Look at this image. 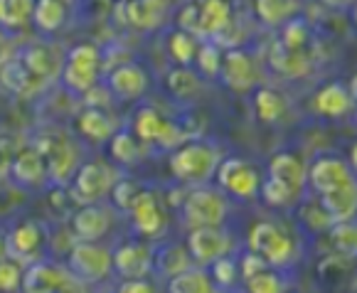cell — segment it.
<instances>
[{
  "instance_id": "obj_50",
  "label": "cell",
  "mask_w": 357,
  "mask_h": 293,
  "mask_svg": "<svg viewBox=\"0 0 357 293\" xmlns=\"http://www.w3.org/2000/svg\"><path fill=\"white\" fill-rule=\"evenodd\" d=\"M119 291L121 293H151V291H155V288H153V283L146 281V278H123Z\"/></svg>"
},
{
  "instance_id": "obj_19",
  "label": "cell",
  "mask_w": 357,
  "mask_h": 293,
  "mask_svg": "<svg viewBox=\"0 0 357 293\" xmlns=\"http://www.w3.org/2000/svg\"><path fill=\"white\" fill-rule=\"evenodd\" d=\"M10 175L17 185L22 188H35L47 178V165H45V158L40 151H22L20 156L13 158L10 163Z\"/></svg>"
},
{
  "instance_id": "obj_4",
  "label": "cell",
  "mask_w": 357,
  "mask_h": 293,
  "mask_svg": "<svg viewBox=\"0 0 357 293\" xmlns=\"http://www.w3.org/2000/svg\"><path fill=\"white\" fill-rule=\"evenodd\" d=\"M99 50L89 42H82L77 47L69 50L67 62L62 69V82L67 89L84 94L99 82Z\"/></svg>"
},
{
  "instance_id": "obj_10",
  "label": "cell",
  "mask_w": 357,
  "mask_h": 293,
  "mask_svg": "<svg viewBox=\"0 0 357 293\" xmlns=\"http://www.w3.org/2000/svg\"><path fill=\"white\" fill-rule=\"evenodd\" d=\"M305 183L315 190V193H328L333 188L352 183V167L347 160L337 156H321L315 158L313 165L305 170Z\"/></svg>"
},
{
  "instance_id": "obj_27",
  "label": "cell",
  "mask_w": 357,
  "mask_h": 293,
  "mask_svg": "<svg viewBox=\"0 0 357 293\" xmlns=\"http://www.w3.org/2000/svg\"><path fill=\"white\" fill-rule=\"evenodd\" d=\"M168 291L170 293H210V291H215V283H212V278L207 276L202 269L188 266L180 273H175V276H170Z\"/></svg>"
},
{
  "instance_id": "obj_55",
  "label": "cell",
  "mask_w": 357,
  "mask_h": 293,
  "mask_svg": "<svg viewBox=\"0 0 357 293\" xmlns=\"http://www.w3.org/2000/svg\"><path fill=\"white\" fill-rule=\"evenodd\" d=\"M0 54H3V35H0Z\"/></svg>"
},
{
  "instance_id": "obj_5",
  "label": "cell",
  "mask_w": 357,
  "mask_h": 293,
  "mask_svg": "<svg viewBox=\"0 0 357 293\" xmlns=\"http://www.w3.org/2000/svg\"><path fill=\"white\" fill-rule=\"evenodd\" d=\"M249 249L261 254L268 266H286L294 257V241L286 232L268 220H261L249 230Z\"/></svg>"
},
{
  "instance_id": "obj_25",
  "label": "cell",
  "mask_w": 357,
  "mask_h": 293,
  "mask_svg": "<svg viewBox=\"0 0 357 293\" xmlns=\"http://www.w3.org/2000/svg\"><path fill=\"white\" fill-rule=\"evenodd\" d=\"M37 74L22 64V59H6L0 64V84L13 94H30L37 84Z\"/></svg>"
},
{
  "instance_id": "obj_49",
  "label": "cell",
  "mask_w": 357,
  "mask_h": 293,
  "mask_svg": "<svg viewBox=\"0 0 357 293\" xmlns=\"http://www.w3.org/2000/svg\"><path fill=\"white\" fill-rule=\"evenodd\" d=\"M13 158H15V143L10 138H0V180L10 173Z\"/></svg>"
},
{
  "instance_id": "obj_33",
  "label": "cell",
  "mask_w": 357,
  "mask_h": 293,
  "mask_svg": "<svg viewBox=\"0 0 357 293\" xmlns=\"http://www.w3.org/2000/svg\"><path fill=\"white\" fill-rule=\"evenodd\" d=\"M32 6L35 0H0V25L8 30L27 25L32 17Z\"/></svg>"
},
{
  "instance_id": "obj_43",
  "label": "cell",
  "mask_w": 357,
  "mask_h": 293,
  "mask_svg": "<svg viewBox=\"0 0 357 293\" xmlns=\"http://www.w3.org/2000/svg\"><path fill=\"white\" fill-rule=\"evenodd\" d=\"M212 283H217V286L222 288H231L236 281V264L234 259L229 257V254H225V257L215 259L212 262Z\"/></svg>"
},
{
  "instance_id": "obj_24",
  "label": "cell",
  "mask_w": 357,
  "mask_h": 293,
  "mask_svg": "<svg viewBox=\"0 0 357 293\" xmlns=\"http://www.w3.org/2000/svg\"><path fill=\"white\" fill-rule=\"evenodd\" d=\"M45 239V232L43 227L37 225V222H20L15 230L10 232L8 236V254H15V257H32L40 244Z\"/></svg>"
},
{
  "instance_id": "obj_46",
  "label": "cell",
  "mask_w": 357,
  "mask_h": 293,
  "mask_svg": "<svg viewBox=\"0 0 357 293\" xmlns=\"http://www.w3.org/2000/svg\"><path fill=\"white\" fill-rule=\"evenodd\" d=\"M178 27L190 35H200V8L197 3H188L178 13Z\"/></svg>"
},
{
  "instance_id": "obj_40",
  "label": "cell",
  "mask_w": 357,
  "mask_h": 293,
  "mask_svg": "<svg viewBox=\"0 0 357 293\" xmlns=\"http://www.w3.org/2000/svg\"><path fill=\"white\" fill-rule=\"evenodd\" d=\"M195 59H197V67L205 77H220V67H222V50L212 42H202L197 52H195Z\"/></svg>"
},
{
  "instance_id": "obj_38",
  "label": "cell",
  "mask_w": 357,
  "mask_h": 293,
  "mask_svg": "<svg viewBox=\"0 0 357 293\" xmlns=\"http://www.w3.org/2000/svg\"><path fill=\"white\" fill-rule=\"evenodd\" d=\"M163 116L158 114L155 109H143L136 116V138L143 143H155L163 128Z\"/></svg>"
},
{
  "instance_id": "obj_15",
  "label": "cell",
  "mask_w": 357,
  "mask_h": 293,
  "mask_svg": "<svg viewBox=\"0 0 357 293\" xmlns=\"http://www.w3.org/2000/svg\"><path fill=\"white\" fill-rule=\"evenodd\" d=\"M114 269L121 278H146L153 271V251L146 244L128 241L116 249Z\"/></svg>"
},
{
  "instance_id": "obj_8",
  "label": "cell",
  "mask_w": 357,
  "mask_h": 293,
  "mask_svg": "<svg viewBox=\"0 0 357 293\" xmlns=\"http://www.w3.org/2000/svg\"><path fill=\"white\" fill-rule=\"evenodd\" d=\"M185 249H188L192 262H197L200 266H207V264H212L215 259L229 254L231 236L222 230V225L220 227H192V232L188 234Z\"/></svg>"
},
{
  "instance_id": "obj_1",
  "label": "cell",
  "mask_w": 357,
  "mask_h": 293,
  "mask_svg": "<svg viewBox=\"0 0 357 293\" xmlns=\"http://www.w3.org/2000/svg\"><path fill=\"white\" fill-rule=\"evenodd\" d=\"M170 173L180 180V183L200 185L215 175L217 170V153L207 143L200 141H188L180 143L175 153L168 160Z\"/></svg>"
},
{
  "instance_id": "obj_54",
  "label": "cell",
  "mask_w": 357,
  "mask_h": 293,
  "mask_svg": "<svg viewBox=\"0 0 357 293\" xmlns=\"http://www.w3.org/2000/svg\"><path fill=\"white\" fill-rule=\"evenodd\" d=\"M3 257H8V241H6V236L0 234V259Z\"/></svg>"
},
{
  "instance_id": "obj_6",
  "label": "cell",
  "mask_w": 357,
  "mask_h": 293,
  "mask_svg": "<svg viewBox=\"0 0 357 293\" xmlns=\"http://www.w3.org/2000/svg\"><path fill=\"white\" fill-rule=\"evenodd\" d=\"M116 183V175L106 163L101 160H89L82 163L74 173V183H72V200L77 204H89V202H99L109 195L111 185Z\"/></svg>"
},
{
  "instance_id": "obj_11",
  "label": "cell",
  "mask_w": 357,
  "mask_h": 293,
  "mask_svg": "<svg viewBox=\"0 0 357 293\" xmlns=\"http://www.w3.org/2000/svg\"><path fill=\"white\" fill-rule=\"evenodd\" d=\"M220 77L227 84V89L236 91V94H247V91L254 89L257 69H254L252 57L244 50H229V52L222 54Z\"/></svg>"
},
{
  "instance_id": "obj_22",
  "label": "cell",
  "mask_w": 357,
  "mask_h": 293,
  "mask_svg": "<svg viewBox=\"0 0 357 293\" xmlns=\"http://www.w3.org/2000/svg\"><path fill=\"white\" fill-rule=\"evenodd\" d=\"M77 131L82 138L91 143H106L114 133V121L106 116L104 109H96V106H89L79 114L77 119Z\"/></svg>"
},
{
  "instance_id": "obj_36",
  "label": "cell",
  "mask_w": 357,
  "mask_h": 293,
  "mask_svg": "<svg viewBox=\"0 0 357 293\" xmlns=\"http://www.w3.org/2000/svg\"><path fill=\"white\" fill-rule=\"evenodd\" d=\"M168 52L170 57H173V62L183 64V67H188V64L195 62V52H197V40H195L190 32L185 30H175L173 35H170L168 40Z\"/></svg>"
},
{
  "instance_id": "obj_29",
  "label": "cell",
  "mask_w": 357,
  "mask_h": 293,
  "mask_svg": "<svg viewBox=\"0 0 357 293\" xmlns=\"http://www.w3.org/2000/svg\"><path fill=\"white\" fill-rule=\"evenodd\" d=\"M271 64L273 69H279L284 77H303L308 72L310 62L301 50H289L281 42H276L271 50Z\"/></svg>"
},
{
  "instance_id": "obj_26",
  "label": "cell",
  "mask_w": 357,
  "mask_h": 293,
  "mask_svg": "<svg viewBox=\"0 0 357 293\" xmlns=\"http://www.w3.org/2000/svg\"><path fill=\"white\" fill-rule=\"evenodd\" d=\"M30 20L37 25V30L57 32L67 22V6L62 0H35Z\"/></svg>"
},
{
  "instance_id": "obj_13",
  "label": "cell",
  "mask_w": 357,
  "mask_h": 293,
  "mask_svg": "<svg viewBox=\"0 0 357 293\" xmlns=\"http://www.w3.org/2000/svg\"><path fill=\"white\" fill-rule=\"evenodd\" d=\"M37 151L43 153L50 178H52L54 183H67L69 175H72L74 167H77V148H74L67 138H52V141L45 138Z\"/></svg>"
},
{
  "instance_id": "obj_34",
  "label": "cell",
  "mask_w": 357,
  "mask_h": 293,
  "mask_svg": "<svg viewBox=\"0 0 357 293\" xmlns=\"http://www.w3.org/2000/svg\"><path fill=\"white\" fill-rule=\"evenodd\" d=\"M106 143H109V156L114 158L116 163H121V165H133V163H138V158H141V148H138L136 138L126 131L111 133V138Z\"/></svg>"
},
{
  "instance_id": "obj_37",
  "label": "cell",
  "mask_w": 357,
  "mask_h": 293,
  "mask_svg": "<svg viewBox=\"0 0 357 293\" xmlns=\"http://www.w3.org/2000/svg\"><path fill=\"white\" fill-rule=\"evenodd\" d=\"M259 195H261L266 207H286V204H291V200H294L296 193L284 183V180L268 175L264 183H259Z\"/></svg>"
},
{
  "instance_id": "obj_56",
  "label": "cell",
  "mask_w": 357,
  "mask_h": 293,
  "mask_svg": "<svg viewBox=\"0 0 357 293\" xmlns=\"http://www.w3.org/2000/svg\"><path fill=\"white\" fill-rule=\"evenodd\" d=\"M121 3H126V0H121Z\"/></svg>"
},
{
  "instance_id": "obj_45",
  "label": "cell",
  "mask_w": 357,
  "mask_h": 293,
  "mask_svg": "<svg viewBox=\"0 0 357 293\" xmlns=\"http://www.w3.org/2000/svg\"><path fill=\"white\" fill-rule=\"evenodd\" d=\"M22 286V269L13 259H0V291H17Z\"/></svg>"
},
{
  "instance_id": "obj_52",
  "label": "cell",
  "mask_w": 357,
  "mask_h": 293,
  "mask_svg": "<svg viewBox=\"0 0 357 293\" xmlns=\"http://www.w3.org/2000/svg\"><path fill=\"white\" fill-rule=\"evenodd\" d=\"M10 200H13V193L3 185V180H0V212L10 207Z\"/></svg>"
},
{
  "instance_id": "obj_18",
  "label": "cell",
  "mask_w": 357,
  "mask_h": 293,
  "mask_svg": "<svg viewBox=\"0 0 357 293\" xmlns=\"http://www.w3.org/2000/svg\"><path fill=\"white\" fill-rule=\"evenodd\" d=\"M321 207L331 222H342V220H352L357 209V188L355 180L340 188H333L328 193H321Z\"/></svg>"
},
{
  "instance_id": "obj_32",
  "label": "cell",
  "mask_w": 357,
  "mask_h": 293,
  "mask_svg": "<svg viewBox=\"0 0 357 293\" xmlns=\"http://www.w3.org/2000/svg\"><path fill=\"white\" fill-rule=\"evenodd\" d=\"M254 8H257L259 20L268 27L284 25L296 13L294 0H254Z\"/></svg>"
},
{
  "instance_id": "obj_30",
  "label": "cell",
  "mask_w": 357,
  "mask_h": 293,
  "mask_svg": "<svg viewBox=\"0 0 357 293\" xmlns=\"http://www.w3.org/2000/svg\"><path fill=\"white\" fill-rule=\"evenodd\" d=\"M165 89H168V94L173 96V99L188 101V99H192V96H197V91H200V79H197V74H195L192 69L180 64L178 69H173V72L165 77Z\"/></svg>"
},
{
  "instance_id": "obj_51",
  "label": "cell",
  "mask_w": 357,
  "mask_h": 293,
  "mask_svg": "<svg viewBox=\"0 0 357 293\" xmlns=\"http://www.w3.org/2000/svg\"><path fill=\"white\" fill-rule=\"evenodd\" d=\"M64 202H72V204H74L72 195L64 193V190H54V193L50 195V207L54 209V215H57V212H62V204H64Z\"/></svg>"
},
{
  "instance_id": "obj_23",
  "label": "cell",
  "mask_w": 357,
  "mask_h": 293,
  "mask_svg": "<svg viewBox=\"0 0 357 293\" xmlns=\"http://www.w3.org/2000/svg\"><path fill=\"white\" fill-rule=\"evenodd\" d=\"M200 8V35L215 37L227 30L231 20V8L227 0H197Z\"/></svg>"
},
{
  "instance_id": "obj_3",
  "label": "cell",
  "mask_w": 357,
  "mask_h": 293,
  "mask_svg": "<svg viewBox=\"0 0 357 293\" xmlns=\"http://www.w3.org/2000/svg\"><path fill=\"white\" fill-rule=\"evenodd\" d=\"M227 209L229 204H227L225 195L210 188L192 190L183 200V217L190 230L192 227H220L227 217Z\"/></svg>"
},
{
  "instance_id": "obj_12",
  "label": "cell",
  "mask_w": 357,
  "mask_h": 293,
  "mask_svg": "<svg viewBox=\"0 0 357 293\" xmlns=\"http://www.w3.org/2000/svg\"><path fill=\"white\" fill-rule=\"evenodd\" d=\"M114 217L106 207L96 202L82 204L72 215V234L82 241H99L109 234Z\"/></svg>"
},
{
  "instance_id": "obj_17",
  "label": "cell",
  "mask_w": 357,
  "mask_h": 293,
  "mask_svg": "<svg viewBox=\"0 0 357 293\" xmlns=\"http://www.w3.org/2000/svg\"><path fill=\"white\" fill-rule=\"evenodd\" d=\"M313 109L326 119H342L347 111L352 109V94L350 89H345V84L331 82L326 87L318 89L313 99Z\"/></svg>"
},
{
  "instance_id": "obj_47",
  "label": "cell",
  "mask_w": 357,
  "mask_h": 293,
  "mask_svg": "<svg viewBox=\"0 0 357 293\" xmlns=\"http://www.w3.org/2000/svg\"><path fill=\"white\" fill-rule=\"evenodd\" d=\"M183 141H185L183 128H180V126H175L173 121L165 119L163 121V128H160V136H158L155 143H160L163 148H178Z\"/></svg>"
},
{
  "instance_id": "obj_21",
  "label": "cell",
  "mask_w": 357,
  "mask_h": 293,
  "mask_svg": "<svg viewBox=\"0 0 357 293\" xmlns=\"http://www.w3.org/2000/svg\"><path fill=\"white\" fill-rule=\"evenodd\" d=\"M268 175L284 180L294 193H301L305 185V165L294 153H276L268 163Z\"/></svg>"
},
{
  "instance_id": "obj_28",
  "label": "cell",
  "mask_w": 357,
  "mask_h": 293,
  "mask_svg": "<svg viewBox=\"0 0 357 293\" xmlns=\"http://www.w3.org/2000/svg\"><path fill=\"white\" fill-rule=\"evenodd\" d=\"M254 111H257V119L264 123H276L286 114V99L276 89L261 87L254 94Z\"/></svg>"
},
{
  "instance_id": "obj_16",
  "label": "cell",
  "mask_w": 357,
  "mask_h": 293,
  "mask_svg": "<svg viewBox=\"0 0 357 293\" xmlns=\"http://www.w3.org/2000/svg\"><path fill=\"white\" fill-rule=\"evenodd\" d=\"M30 293H50V291H69L72 278L64 271H59L52 264H35L30 271L22 273V286Z\"/></svg>"
},
{
  "instance_id": "obj_53",
  "label": "cell",
  "mask_w": 357,
  "mask_h": 293,
  "mask_svg": "<svg viewBox=\"0 0 357 293\" xmlns=\"http://www.w3.org/2000/svg\"><path fill=\"white\" fill-rule=\"evenodd\" d=\"M323 3L331 8H345V6H350L352 0H323Z\"/></svg>"
},
{
  "instance_id": "obj_39",
  "label": "cell",
  "mask_w": 357,
  "mask_h": 293,
  "mask_svg": "<svg viewBox=\"0 0 357 293\" xmlns=\"http://www.w3.org/2000/svg\"><path fill=\"white\" fill-rule=\"evenodd\" d=\"M22 64H25L32 74H37L40 79L52 77V72H54L52 52H50L47 47H40V45H35V47H30L25 54H22Z\"/></svg>"
},
{
  "instance_id": "obj_2",
  "label": "cell",
  "mask_w": 357,
  "mask_h": 293,
  "mask_svg": "<svg viewBox=\"0 0 357 293\" xmlns=\"http://www.w3.org/2000/svg\"><path fill=\"white\" fill-rule=\"evenodd\" d=\"M67 266L72 278L82 283H101L114 271V254L96 241H82L69 249Z\"/></svg>"
},
{
  "instance_id": "obj_14",
  "label": "cell",
  "mask_w": 357,
  "mask_h": 293,
  "mask_svg": "<svg viewBox=\"0 0 357 293\" xmlns=\"http://www.w3.org/2000/svg\"><path fill=\"white\" fill-rule=\"evenodd\" d=\"M109 89L116 99L123 101H136L146 94L148 89V74L141 64L136 62H126L121 67H116L109 74Z\"/></svg>"
},
{
  "instance_id": "obj_42",
  "label": "cell",
  "mask_w": 357,
  "mask_h": 293,
  "mask_svg": "<svg viewBox=\"0 0 357 293\" xmlns=\"http://www.w3.org/2000/svg\"><path fill=\"white\" fill-rule=\"evenodd\" d=\"M138 193H141V188H138L133 180H116L109 190L111 200H114V204L121 209V212H128V209H131V204Z\"/></svg>"
},
{
  "instance_id": "obj_7",
  "label": "cell",
  "mask_w": 357,
  "mask_h": 293,
  "mask_svg": "<svg viewBox=\"0 0 357 293\" xmlns=\"http://www.w3.org/2000/svg\"><path fill=\"white\" fill-rule=\"evenodd\" d=\"M217 183L236 200H254L259 195V170L244 158H227L217 165Z\"/></svg>"
},
{
  "instance_id": "obj_9",
  "label": "cell",
  "mask_w": 357,
  "mask_h": 293,
  "mask_svg": "<svg viewBox=\"0 0 357 293\" xmlns=\"http://www.w3.org/2000/svg\"><path fill=\"white\" fill-rule=\"evenodd\" d=\"M128 212H131L136 232L146 239H158L168 230V215L163 212V207H160L153 193H138Z\"/></svg>"
},
{
  "instance_id": "obj_44",
  "label": "cell",
  "mask_w": 357,
  "mask_h": 293,
  "mask_svg": "<svg viewBox=\"0 0 357 293\" xmlns=\"http://www.w3.org/2000/svg\"><path fill=\"white\" fill-rule=\"evenodd\" d=\"M247 288L254 293H281L284 291V283H281L279 273L264 269V271L254 273L252 278H247Z\"/></svg>"
},
{
  "instance_id": "obj_35",
  "label": "cell",
  "mask_w": 357,
  "mask_h": 293,
  "mask_svg": "<svg viewBox=\"0 0 357 293\" xmlns=\"http://www.w3.org/2000/svg\"><path fill=\"white\" fill-rule=\"evenodd\" d=\"M331 241L333 246L337 249V254H342V257H355L357 251V227L352 220H342V222H333L331 227Z\"/></svg>"
},
{
  "instance_id": "obj_48",
  "label": "cell",
  "mask_w": 357,
  "mask_h": 293,
  "mask_svg": "<svg viewBox=\"0 0 357 293\" xmlns=\"http://www.w3.org/2000/svg\"><path fill=\"white\" fill-rule=\"evenodd\" d=\"M268 264H266V259L261 257V254H257V251H252L249 249L247 254L242 257V264H239V271H242V276H244V281L247 278H252L254 273H259V271H264Z\"/></svg>"
},
{
  "instance_id": "obj_41",
  "label": "cell",
  "mask_w": 357,
  "mask_h": 293,
  "mask_svg": "<svg viewBox=\"0 0 357 293\" xmlns=\"http://www.w3.org/2000/svg\"><path fill=\"white\" fill-rule=\"evenodd\" d=\"M308 25H305L301 17H289L284 27V35H281V45L289 50H303V45L308 42Z\"/></svg>"
},
{
  "instance_id": "obj_20",
  "label": "cell",
  "mask_w": 357,
  "mask_h": 293,
  "mask_svg": "<svg viewBox=\"0 0 357 293\" xmlns=\"http://www.w3.org/2000/svg\"><path fill=\"white\" fill-rule=\"evenodd\" d=\"M123 13L136 30H155L165 17V0H126Z\"/></svg>"
},
{
  "instance_id": "obj_31",
  "label": "cell",
  "mask_w": 357,
  "mask_h": 293,
  "mask_svg": "<svg viewBox=\"0 0 357 293\" xmlns=\"http://www.w3.org/2000/svg\"><path fill=\"white\" fill-rule=\"evenodd\" d=\"M190 262H192V259H190L188 249H183V246H178V244H170L158 251V254H153V269H158V271L168 278L180 273L183 269H188Z\"/></svg>"
}]
</instances>
